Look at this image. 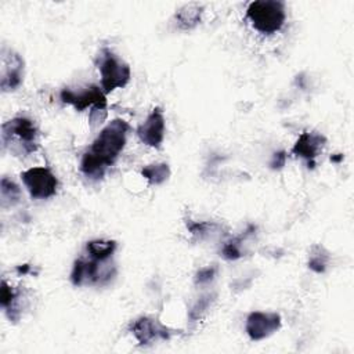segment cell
<instances>
[{"instance_id": "9a60e30c", "label": "cell", "mask_w": 354, "mask_h": 354, "mask_svg": "<svg viewBox=\"0 0 354 354\" xmlns=\"http://www.w3.org/2000/svg\"><path fill=\"white\" fill-rule=\"evenodd\" d=\"M118 243L113 239H93L86 243L87 254L94 260H109L115 253Z\"/></svg>"}, {"instance_id": "ac0fdd59", "label": "cell", "mask_w": 354, "mask_h": 354, "mask_svg": "<svg viewBox=\"0 0 354 354\" xmlns=\"http://www.w3.org/2000/svg\"><path fill=\"white\" fill-rule=\"evenodd\" d=\"M329 260H330L329 252L321 245H314L308 254V268L318 274L325 272L328 268Z\"/></svg>"}, {"instance_id": "6da1fadb", "label": "cell", "mask_w": 354, "mask_h": 354, "mask_svg": "<svg viewBox=\"0 0 354 354\" xmlns=\"http://www.w3.org/2000/svg\"><path fill=\"white\" fill-rule=\"evenodd\" d=\"M129 124L116 118L111 120L94 138L88 151L80 159V171L88 180H101L105 170L115 163L127 141Z\"/></svg>"}, {"instance_id": "2e32d148", "label": "cell", "mask_w": 354, "mask_h": 354, "mask_svg": "<svg viewBox=\"0 0 354 354\" xmlns=\"http://www.w3.org/2000/svg\"><path fill=\"white\" fill-rule=\"evenodd\" d=\"M170 167L165 162L151 163L141 169L142 177L151 184V185H160L170 177Z\"/></svg>"}, {"instance_id": "8fae6325", "label": "cell", "mask_w": 354, "mask_h": 354, "mask_svg": "<svg viewBox=\"0 0 354 354\" xmlns=\"http://www.w3.org/2000/svg\"><path fill=\"white\" fill-rule=\"evenodd\" d=\"M166 122L163 111L156 106L137 127V136L142 144L151 148H159L165 140Z\"/></svg>"}, {"instance_id": "7a4b0ae2", "label": "cell", "mask_w": 354, "mask_h": 354, "mask_svg": "<svg viewBox=\"0 0 354 354\" xmlns=\"http://www.w3.org/2000/svg\"><path fill=\"white\" fill-rule=\"evenodd\" d=\"M39 129L26 116H15L1 124V142L4 148L17 153H32L37 149Z\"/></svg>"}, {"instance_id": "4fadbf2b", "label": "cell", "mask_w": 354, "mask_h": 354, "mask_svg": "<svg viewBox=\"0 0 354 354\" xmlns=\"http://www.w3.org/2000/svg\"><path fill=\"white\" fill-rule=\"evenodd\" d=\"M22 293L10 286L6 281L1 282V307L4 308L10 321L17 322L22 314Z\"/></svg>"}, {"instance_id": "7402d4cb", "label": "cell", "mask_w": 354, "mask_h": 354, "mask_svg": "<svg viewBox=\"0 0 354 354\" xmlns=\"http://www.w3.org/2000/svg\"><path fill=\"white\" fill-rule=\"evenodd\" d=\"M216 274H217L216 266L202 267L196 271V274L194 277V282H195V285H207L209 282H212L214 279Z\"/></svg>"}, {"instance_id": "52a82bcc", "label": "cell", "mask_w": 354, "mask_h": 354, "mask_svg": "<svg viewBox=\"0 0 354 354\" xmlns=\"http://www.w3.org/2000/svg\"><path fill=\"white\" fill-rule=\"evenodd\" d=\"M61 101L65 104L72 105L76 111L82 112L87 108H100V109H106L108 102H106V94L104 90L95 84L86 86L83 88L73 90L71 87H65L59 93Z\"/></svg>"}, {"instance_id": "8992f818", "label": "cell", "mask_w": 354, "mask_h": 354, "mask_svg": "<svg viewBox=\"0 0 354 354\" xmlns=\"http://www.w3.org/2000/svg\"><path fill=\"white\" fill-rule=\"evenodd\" d=\"M21 180L32 199H48L58 189V178L48 167H30L21 173Z\"/></svg>"}, {"instance_id": "277c9868", "label": "cell", "mask_w": 354, "mask_h": 354, "mask_svg": "<svg viewBox=\"0 0 354 354\" xmlns=\"http://www.w3.org/2000/svg\"><path fill=\"white\" fill-rule=\"evenodd\" d=\"M97 68L101 75V88L105 94L124 87L131 76L129 64L119 58L112 50L104 47L97 55Z\"/></svg>"}, {"instance_id": "7c38bea8", "label": "cell", "mask_w": 354, "mask_h": 354, "mask_svg": "<svg viewBox=\"0 0 354 354\" xmlns=\"http://www.w3.org/2000/svg\"><path fill=\"white\" fill-rule=\"evenodd\" d=\"M325 145L326 138L324 134L306 130L297 137L290 153L306 159L308 167L313 169L315 166V158L322 152Z\"/></svg>"}, {"instance_id": "9c48e42d", "label": "cell", "mask_w": 354, "mask_h": 354, "mask_svg": "<svg viewBox=\"0 0 354 354\" xmlns=\"http://www.w3.org/2000/svg\"><path fill=\"white\" fill-rule=\"evenodd\" d=\"M281 325L282 319L278 313L252 311L246 317L245 330L250 340L259 342L275 333L281 328Z\"/></svg>"}, {"instance_id": "ffe728a7", "label": "cell", "mask_w": 354, "mask_h": 354, "mask_svg": "<svg viewBox=\"0 0 354 354\" xmlns=\"http://www.w3.org/2000/svg\"><path fill=\"white\" fill-rule=\"evenodd\" d=\"M214 299H216L214 293H207V295H202L201 297H198V300L192 304V307L188 311L189 321L195 322V321L201 319L202 315L210 308V306L214 301Z\"/></svg>"}, {"instance_id": "d6986e66", "label": "cell", "mask_w": 354, "mask_h": 354, "mask_svg": "<svg viewBox=\"0 0 354 354\" xmlns=\"http://www.w3.org/2000/svg\"><path fill=\"white\" fill-rule=\"evenodd\" d=\"M253 227L248 231H245L243 235H239V236H235L230 241H227L223 248H221V256L227 260H238L242 257V242L243 239L252 232Z\"/></svg>"}, {"instance_id": "5bb4252c", "label": "cell", "mask_w": 354, "mask_h": 354, "mask_svg": "<svg viewBox=\"0 0 354 354\" xmlns=\"http://www.w3.org/2000/svg\"><path fill=\"white\" fill-rule=\"evenodd\" d=\"M202 12H203V7L196 4V3H189V4H184L183 7H180L176 14H174V19L177 21L178 26L184 30L192 29L195 28L202 18Z\"/></svg>"}, {"instance_id": "603a6c76", "label": "cell", "mask_w": 354, "mask_h": 354, "mask_svg": "<svg viewBox=\"0 0 354 354\" xmlns=\"http://www.w3.org/2000/svg\"><path fill=\"white\" fill-rule=\"evenodd\" d=\"M286 152L283 151H279V152H275L270 160V167L272 170H278V169H282L286 163Z\"/></svg>"}, {"instance_id": "ba28073f", "label": "cell", "mask_w": 354, "mask_h": 354, "mask_svg": "<svg viewBox=\"0 0 354 354\" xmlns=\"http://www.w3.org/2000/svg\"><path fill=\"white\" fill-rule=\"evenodd\" d=\"M1 66H0V88L4 93L17 90L25 75V61L14 50L3 46L1 47Z\"/></svg>"}, {"instance_id": "3957f363", "label": "cell", "mask_w": 354, "mask_h": 354, "mask_svg": "<svg viewBox=\"0 0 354 354\" xmlns=\"http://www.w3.org/2000/svg\"><path fill=\"white\" fill-rule=\"evenodd\" d=\"M246 18L261 35L271 36L282 29L286 21L285 3L279 0H256L246 7Z\"/></svg>"}, {"instance_id": "e0dca14e", "label": "cell", "mask_w": 354, "mask_h": 354, "mask_svg": "<svg viewBox=\"0 0 354 354\" xmlns=\"http://www.w3.org/2000/svg\"><path fill=\"white\" fill-rule=\"evenodd\" d=\"M21 188L19 185L8 178L3 177L0 183V199H1V207H11L17 205L21 201Z\"/></svg>"}, {"instance_id": "44dd1931", "label": "cell", "mask_w": 354, "mask_h": 354, "mask_svg": "<svg viewBox=\"0 0 354 354\" xmlns=\"http://www.w3.org/2000/svg\"><path fill=\"white\" fill-rule=\"evenodd\" d=\"M214 227H217V225L213 224V223L187 220V228H188V231H189L194 236H196V238H199V239H202V238H205L206 235H209V232H210L212 228H214Z\"/></svg>"}, {"instance_id": "30bf717a", "label": "cell", "mask_w": 354, "mask_h": 354, "mask_svg": "<svg viewBox=\"0 0 354 354\" xmlns=\"http://www.w3.org/2000/svg\"><path fill=\"white\" fill-rule=\"evenodd\" d=\"M130 332L141 346L152 344L158 340H169L171 332L152 317H140L130 324Z\"/></svg>"}, {"instance_id": "5b68a950", "label": "cell", "mask_w": 354, "mask_h": 354, "mask_svg": "<svg viewBox=\"0 0 354 354\" xmlns=\"http://www.w3.org/2000/svg\"><path fill=\"white\" fill-rule=\"evenodd\" d=\"M116 274V268L113 264L108 263V260L100 261L94 259H83L79 257L73 261L71 271V282L75 286L83 285H94V283H106Z\"/></svg>"}]
</instances>
